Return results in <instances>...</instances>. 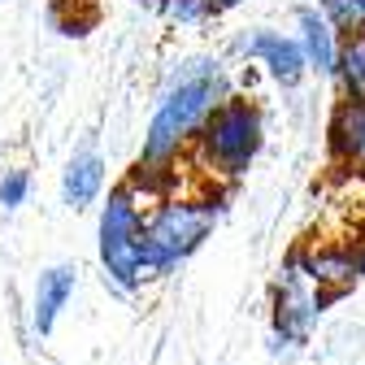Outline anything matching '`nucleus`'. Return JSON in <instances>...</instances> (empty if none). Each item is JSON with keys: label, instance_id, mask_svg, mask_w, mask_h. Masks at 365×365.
I'll list each match as a JSON object with an SVG mask.
<instances>
[{"label": "nucleus", "instance_id": "obj_5", "mask_svg": "<svg viewBox=\"0 0 365 365\" xmlns=\"http://www.w3.org/2000/svg\"><path fill=\"white\" fill-rule=\"evenodd\" d=\"M327 300L335 296H327L300 269V257H287V265L279 269V283H274V335L283 344H304L309 331L317 327V317H322Z\"/></svg>", "mask_w": 365, "mask_h": 365}, {"label": "nucleus", "instance_id": "obj_3", "mask_svg": "<svg viewBox=\"0 0 365 365\" xmlns=\"http://www.w3.org/2000/svg\"><path fill=\"white\" fill-rule=\"evenodd\" d=\"M144 200L135 196L130 182L109 192V200L101 205V222H96V248H101V265H105V283L122 296H130L144 283Z\"/></svg>", "mask_w": 365, "mask_h": 365}, {"label": "nucleus", "instance_id": "obj_14", "mask_svg": "<svg viewBox=\"0 0 365 365\" xmlns=\"http://www.w3.org/2000/svg\"><path fill=\"white\" fill-rule=\"evenodd\" d=\"M165 14L174 22H182V26H196V22H209L217 14V5H213V0H170Z\"/></svg>", "mask_w": 365, "mask_h": 365}, {"label": "nucleus", "instance_id": "obj_16", "mask_svg": "<svg viewBox=\"0 0 365 365\" xmlns=\"http://www.w3.org/2000/svg\"><path fill=\"white\" fill-rule=\"evenodd\" d=\"M217 5V14H226V9H235V5H244V0H213Z\"/></svg>", "mask_w": 365, "mask_h": 365}, {"label": "nucleus", "instance_id": "obj_13", "mask_svg": "<svg viewBox=\"0 0 365 365\" xmlns=\"http://www.w3.org/2000/svg\"><path fill=\"white\" fill-rule=\"evenodd\" d=\"M317 9L331 18L335 31L352 35V31H365V0H317Z\"/></svg>", "mask_w": 365, "mask_h": 365}, {"label": "nucleus", "instance_id": "obj_12", "mask_svg": "<svg viewBox=\"0 0 365 365\" xmlns=\"http://www.w3.org/2000/svg\"><path fill=\"white\" fill-rule=\"evenodd\" d=\"M344 101H365V31L339 39V70H335Z\"/></svg>", "mask_w": 365, "mask_h": 365}, {"label": "nucleus", "instance_id": "obj_2", "mask_svg": "<svg viewBox=\"0 0 365 365\" xmlns=\"http://www.w3.org/2000/svg\"><path fill=\"white\" fill-rule=\"evenodd\" d=\"M217 226V205L196 196H170L157 200L144 217V279L178 269Z\"/></svg>", "mask_w": 365, "mask_h": 365}, {"label": "nucleus", "instance_id": "obj_1", "mask_svg": "<svg viewBox=\"0 0 365 365\" xmlns=\"http://www.w3.org/2000/svg\"><path fill=\"white\" fill-rule=\"evenodd\" d=\"M231 96L226 87V70L213 57H192L182 61L178 74L165 83L161 101L153 109V122L144 130V148H140V174H161L192 140H200L205 122L213 118V109Z\"/></svg>", "mask_w": 365, "mask_h": 365}, {"label": "nucleus", "instance_id": "obj_9", "mask_svg": "<svg viewBox=\"0 0 365 365\" xmlns=\"http://www.w3.org/2000/svg\"><path fill=\"white\" fill-rule=\"evenodd\" d=\"M296 39H300V48H304V61L313 74H322V78H335L339 70V39H335V26L322 9H300L296 14Z\"/></svg>", "mask_w": 365, "mask_h": 365}, {"label": "nucleus", "instance_id": "obj_6", "mask_svg": "<svg viewBox=\"0 0 365 365\" xmlns=\"http://www.w3.org/2000/svg\"><path fill=\"white\" fill-rule=\"evenodd\" d=\"M235 53H240V57L261 61V66L269 70V78L279 83V87H296V83L304 78V70H309L300 39H287L283 31H265V26H261V31L240 35V39H235Z\"/></svg>", "mask_w": 365, "mask_h": 365}, {"label": "nucleus", "instance_id": "obj_15", "mask_svg": "<svg viewBox=\"0 0 365 365\" xmlns=\"http://www.w3.org/2000/svg\"><path fill=\"white\" fill-rule=\"evenodd\" d=\"M31 192V174L26 170H5V178H0V209H18Z\"/></svg>", "mask_w": 365, "mask_h": 365}, {"label": "nucleus", "instance_id": "obj_4", "mask_svg": "<svg viewBox=\"0 0 365 365\" xmlns=\"http://www.w3.org/2000/svg\"><path fill=\"white\" fill-rule=\"evenodd\" d=\"M261 140H265V118H261V109L248 96H226L213 109V118L205 122L196 148H200V161H205L209 174H217V178H240L257 161Z\"/></svg>", "mask_w": 365, "mask_h": 365}, {"label": "nucleus", "instance_id": "obj_8", "mask_svg": "<svg viewBox=\"0 0 365 365\" xmlns=\"http://www.w3.org/2000/svg\"><path fill=\"white\" fill-rule=\"evenodd\" d=\"M74 287H78V269H74V265H48V269L35 279V296H31V331H35L39 339L53 335V327H57L61 309L70 304Z\"/></svg>", "mask_w": 365, "mask_h": 365}, {"label": "nucleus", "instance_id": "obj_11", "mask_svg": "<svg viewBox=\"0 0 365 365\" xmlns=\"http://www.w3.org/2000/svg\"><path fill=\"white\" fill-rule=\"evenodd\" d=\"M101 187H105V161H101V153H74L70 161H66V170H61V200L70 205V209H87L91 200L101 196Z\"/></svg>", "mask_w": 365, "mask_h": 365}, {"label": "nucleus", "instance_id": "obj_10", "mask_svg": "<svg viewBox=\"0 0 365 365\" xmlns=\"http://www.w3.org/2000/svg\"><path fill=\"white\" fill-rule=\"evenodd\" d=\"M331 153L348 170H365V101H339L331 118Z\"/></svg>", "mask_w": 365, "mask_h": 365}, {"label": "nucleus", "instance_id": "obj_7", "mask_svg": "<svg viewBox=\"0 0 365 365\" xmlns=\"http://www.w3.org/2000/svg\"><path fill=\"white\" fill-rule=\"evenodd\" d=\"M296 257H300V269H304L327 296L348 292V287L361 279V274H365V248H352V244L309 248V252H296Z\"/></svg>", "mask_w": 365, "mask_h": 365}]
</instances>
